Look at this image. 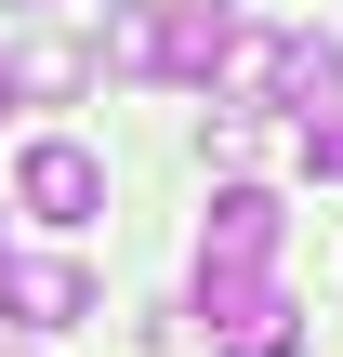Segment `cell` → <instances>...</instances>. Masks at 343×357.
<instances>
[{
	"label": "cell",
	"instance_id": "cell-7",
	"mask_svg": "<svg viewBox=\"0 0 343 357\" xmlns=\"http://www.w3.org/2000/svg\"><path fill=\"white\" fill-rule=\"evenodd\" d=\"M0 106H13V53H0Z\"/></svg>",
	"mask_w": 343,
	"mask_h": 357
},
{
	"label": "cell",
	"instance_id": "cell-1",
	"mask_svg": "<svg viewBox=\"0 0 343 357\" xmlns=\"http://www.w3.org/2000/svg\"><path fill=\"white\" fill-rule=\"evenodd\" d=\"M13 212H26V225H53V238H66V225H93V212H106V159H93V146H66V132H40V146L13 159Z\"/></svg>",
	"mask_w": 343,
	"mask_h": 357
},
{
	"label": "cell",
	"instance_id": "cell-2",
	"mask_svg": "<svg viewBox=\"0 0 343 357\" xmlns=\"http://www.w3.org/2000/svg\"><path fill=\"white\" fill-rule=\"evenodd\" d=\"M278 238H291V212L264 185H225L212 225H198V278H278Z\"/></svg>",
	"mask_w": 343,
	"mask_h": 357
},
{
	"label": "cell",
	"instance_id": "cell-3",
	"mask_svg": "<svg viewBox=\"0 0 343 357\" xmlns=\"http://www.w3.org/2000/svg\"><path fill=\"white\" fill-rule=\"evenodd\" d=\"M0 318L13 331H79L93 318V265L79 252H0Z\"/></svg>",
	"mask_w": 343,
	"mask_h": 357
},
{
	"label": "cell",
	"instance_id": "cell-8",
	"mask_svg": "<svg viewBox=\"0 0 343 357\" xmlns=\"http://www.w3.org/2000/svg\"><path fill=\"white\" fill-rule=\"evenodd\" d=\"M0 357H26V344H0Z\"/></svg>",
	"mask_w": 343,
	"mask_h": 357
},
{
	"label": "cell",
	"instance_id": "cell-6",
	"mask_svg": "<svg viewBox=\"0 0 343 357\" xmlns=\"http://www.w3.org/2000/svg\"><path fill=\"white\" fill-rule=\"evenodd\" d=\"M291 159H304L317 185H343V106H317V119H291Z\"/></svg>",
	"mask_w": 343,
	"mask_h": 357
},
{
	"label": "cell",
	"instance_id": "cell-4",
	"mask_svg": "<svg viewBox=\"0 0 343 357\" xmlns=\"http://www.w3.org/2000/svg\"><path fill=\"white\" fill-rule=\"evenodd\" d=\"M79 93H93V53L79 40H26L13 53V106H79Z\"/></svg>",
	"mask_w": 343,
	"mask_h": 357
},
{
	"label": "cell",
	"instance_id": "cell-9",
	"mask_svg": "<svg viewBox=\"0 0 343 357\" xmlns=\"http://www.w3.org/2000/svg\"><path fill=\"white\" fill-rule=\"evenodd\" d=\"M0 252H13V238H0Z\"/></svg>",
	"mask_w": 343,
	"mask_h": 357
},
{
	"label": "cell",
	"instance_id": "cell-5",
	"mask_svg": "<svg viewBox=\"0 0 343 357\" xmlns=\"http://www.w3.org/2000/svg\"><path fill=\"white\" fill-rule=\"evenodd\" d=\"M159 13L172 0H106V66L119 79H159Z\"/></svg>",
	"mask_w": 343,
	"mask_h": 357
}]
</instances>
